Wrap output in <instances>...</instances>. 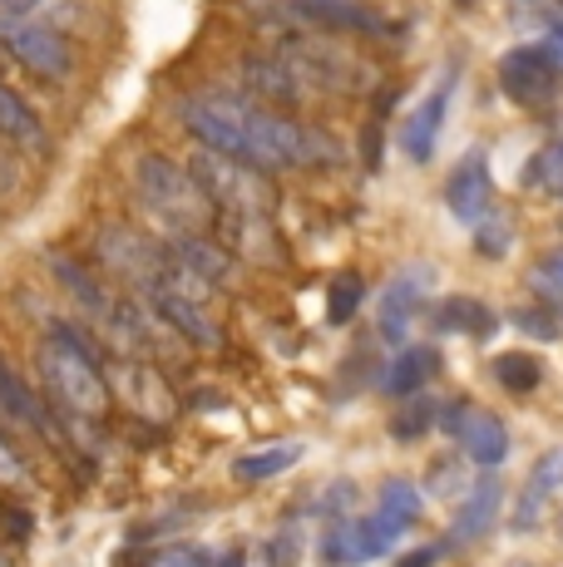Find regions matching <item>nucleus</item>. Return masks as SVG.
<instances>
[{"instance_id":"nucleus-23","label":"nucleus","mask_w":563,"mask_h":567,"mask_svg":"<svg viewBox=\"0 0 563 567\" xmlns=\"http://www.w3.org/2000/svg\"><path fill=\"white\" fill-rule=\"evenodd\" d=\"M420 508H426V498H420V488L410 484V478H386V484H381V504H376V514L391 523L396 533L416 528Z\"/></svg>"},{"instance_id":"nucleus-37","label":"nucleus","mask_w":563,"mask_h":567,"mask_svg":"<svg viewBox=\"0 0 563 567\" xmlns=\"http://www.w3.org/2000/svg\"><path fill=\"white\" fill-rule=\"evenodd\" d=\"M0 70H6V45H0Z\"/></svg>"},{"instance_id":"nucleus-33","label":"nucleus","mask_w":563,"mask_h":567,"mask_svg":"<svg viewBox=\"0 0 563 567\" xmlns=\"http://www.w3.org/2000/svg\"><path fill=\"white\" fill-rule=\"evenodd\" d=\"M351 498H356V488H351V484H337V488H331V498H327L321 508H327L331 518H337V514H351Z\"/></svg>"},{"instance_id":"nucleus-38","label":"nucleus","mask_w":563,"mask_h":567,"mask_svg":"<svg viewBox=\"0 0 563 567\" xmlns=\"http://www.w3.org/2000/svg\"><path fill=\"white\" fill-rule=\"evenodd\" d=\"M509 567H529V563H509Z\"/></svg>"},{"instance_id":"nucleus-5","label":"nucleus","mask_w":563,"mask_h":567,"mask_svg":"<svg viewBox=\"0 0 563 567\" xmlns=\"http://www.w3.org/2000/svg\"><path fill=\"white\" fill-rule=\"evenodd\" d=\"M0 45L16 64H25L40 80H70L74 74V45L50 25H30V20H6L0 25Z\"/></svg>"},{"instance_id":"nucleus-11","label":"nucleus","mask_w":563,"mask_h":567,"mask_svg":"<svg viewBox=\"0 0 563 567\" xmlns=\"http://www.w3.org/2000/svg\"><path fill=\"white\" fill-rule=\"evenodd\" d=\"M446 203H450V213L460 217V223H470V227H480L484 217H490L494 183H490V158H484L480 148L454 163V173L446 183Z\"/></svg>"},{"instance_id":"nucleus-10","label":"nucleus","mask_w":563,"mask_h":567,"mask_svg":"<svg viewBox=\"0 0 563 567\" xmlns=\"http://www.w3.org/2000/svg\"><path fill=\"white\" fill-rule=\"evenodd\" d=\"M430 287H436V271H430L426 261H410V267L396 271L386 297H381V336L386 341H406L410 321H416V311H420V301H426Z\"/></svg>"},{"instance_id":"nucleus-35","label":"nucleus","mask_w":563,"mask_h":567,"mask_svg":"<svg viewBox=\"0 0 563 567\" xmlns=\"http://www.w3.org/2000/svg\"><path fill=\"white\" fill-rule=\"evenodd\" d=\"M35 6H40V0H0V16H6V20H20V16H30Z\"/></svg>"},{"instance_id":"nucleus-14","label":"nucleus","mask_w":563,"mask_h":567,"mask_svg":"<svg viewBox=\"0 0 563 567\" xmlns=\"http://www.w3.org/2000/svg\"><path fill=\"white\" fill-rule=\"evenodd\" d=\"M450 94H454V70H446V80H440L436 90L420 100V109L406 118V128H400V148H406V158L430 163V154H436V138H440V124H446Z\"/></svg>"},{"instance_id":"nucleus-32","label":"nucleus","mask_w":563,"mask_h":567,"mask_svg":"<svg viewBox=\"0 0 563 567\" xmlns=\"http://www.w3.org/2000/svg\"><path fill=\"white\" fill-rule=\"evenodd\" d=\"M149 567H208V553L203 548H168V553H158Z\"/></svg>"},{"instance_id":"nucleus-19","label":"nucleus","mask_w":563,"mask_h":567,"mask_svg":"<svg viewBox=\"0 0 563 567\" xmlns=\"http://www.w3.org/2000/svg\"><path fill=\"white\" fill-rule=\"evenodd\" d=\"M440 370V351H430V346H410V351H400L391 365H386L381 375V390L386 395H416V390H426V380Z\"/></svg>"},{"instance_id":"nucleus-16","label":"nucleus","mask_w":563,"mask_h":567,"mask_svg":"<svg viewBox=\"0 0 563 567\" xmlns=\"http://www.w3.org/2000/svg\"><path fill=\"white\" fill-rule=\"evenodd\" d=\"M243 84H247L253 100H267V104H291L301 94V80H297V70H291L287 54H247Z\"/></svg>"},{"instance_id":"nucleus-1","label":"nucleus","mask_w":563,"mask_h":567,"mask_svg":"<svg viewBox=\"0 0 563 567\" xmlns=\"http://www.w3.org/2000/svg\"><path fill=\"white\" fill-rule=\"evenodd\" d=\"M134 193H139V203L149 207V217L173 227V237L203 233V227L218 217V207L203 193V183L193 178V168H178L173 158H158V154L134 163Z\"/></svg>"},{"instance_id":"nucleus-6","label":"nucleus","mask_w":563,"mask_h":567,"mask_svg":"<svg viewBox=\"0 0 563 567\" xmlns=\"http://www.w3.org/2000/svg\"><path fill=\"white\" fill-rule=\"evenodd\" d=\"M563 84V64L549 45H519L500 60V90L524 109H544Z\"/></svg>"},{"instance_id":"nucleus-34","label":"nucleus","mask_w":563,"mask_h":567,"mask_svg":"<svg viewBox=\"0 0 563 567\" xmlns=\"http://www.w3.org/2000/svg\"><path fill=\"white\" fill-rule=\"evenodd\" d=\"M436 558H440V548H416V553H406L396 567H430Z\"/></svg>"},{"instance_id":"nucleus-31","label":"nucleus","mask_w":563,"mask_h":567,"mask_svg":"<svg viewBox=\"0 0 563 567\" xmlns=\"http://www.w3.org/2000/svg\"><path fill=\"white\" fill-rule=\"evenodd\" d=\"M534 281L549 291V297H563V247H559V252H549L544 261H539Z\"/></svg>"},{"instance_id":"nucleus-26","label":"nucleus","mask_w":563,"mask_h":567,"mask_svg":"<svg viewBox=\"0 0 563 567\" xmlns=\"http://www.w3.org/2000/svg\"><path fill=\"white\" fill-rule=\"evenodd\" d=\"M514 326L524 336H534V341H559V336H563V316L554 311V301H549V307H544V301H539V307H519Z\"/></svg>"},{"instance_id":"nucleus-29","label":"nucleus","mask_w":563,"mask_h":567,"mask_svg":"<svg viewBox=\"0 0 563 567\" xmlns=\"http://www.w3.org/2000/svg\"><path fill=\"white\" fill-rule=\"evenodd\" d=\"M436 420H440V405H436V400H416L410 410H400V414H396L391 434H396V440H420V434H426Z\"/></svg>"},{"instance_id":"nucleus-12","label":"nucleus","mask_w":563,"mask_h":567,"mask_svg":"<svg viewBox=\"0 0 563 567\" xmlns=\"http://www.w3.org/2000/svg\"><path fill=\"white\" fill-rule=\"evenodd\" d=\"M396 538L400 533L381 514L356 518V523H337V528H331V543H327V558L346 563V567H361V563L386 558V553L396 548Z\"/></svg>"},{"instance_id":"nucleus-27","label":"nucleus","mask_w":563,"mask_h":567,"mask_svg":"<svg viewBox=\"0 0 563 567\" xmlns=\"http://www.w3.org/2000/svg\"><path fill=\"white\" fill-rule=\"evenodd\" d=\"M361 297H366V281L361 277H356V271H351V277H337V281H331V297H327V321H351V316H356V307H361Z\"/></svg>"},{"instance_id":"nucleus-13","label":"nucleus","mask_w":563,"mask_h":567,"mask_svg":"<svg viewBox=\"0 0 563 567\" xmlns=\"http://www.w3.org/2000/svg\"><path fill=\"white\" fill-rule=\"evenodd\" d=\"M554 498H563V444H554L544 460L529 468V484L519 488V504H514V528L519 533L539 528Z\"/></svg>"},{"instance_id":"nucleus-20","label":"nucleus","mask_w":563,"mask_h":567,"mask_svg":"<svg viewBox=\"0 0 563 567\" xmlns=\"http://www.w3.org/2000/svg\"><path fill=\"white\" fill-rule=\"evenodd\" d=\"M436 326L440 331H464V336H474V341H484V336H494L500 316L484 307V301H474V297H450V301H440Z\"/></svg>"},{"instance_id":"nucleus-25","label":"nucleus","mask_w":563,"mask_h":567,"mask_svg":"<svg viewBox=\"0 0 563 567\" xmlns=\"http://www.w3.org/2000/svg\"><path fill=\"white\" fill-rule=\"evenodd\" d=\"M524 188L534 193H563V138L544 144L534 158L524 163Z\"/></svg>"},{"instance_id":"nucleus-28","label":"nucleus","mask_w":563,"mask_h":567,"mask_svg":"<svg viewBox=\"0 0 563 567\" xmlns=\"http://www.w3.org/2000/svg\"><path fill=\"white\" fill-rule=\"evenodd\" d=\"M509 243H514V227H509L504 213H490L480 227H474V247H480L484 257H504Z\"/></svg>"},{"instance_id":"nucleus-30","label":"nucleus","mask_w":563,"mask_h":567,"mask_svg":"<svg viewBox=\"0 0 563 567\" xmlns=\"http://www.w3.org/2000/svg\"><path fill=\"white\" fill-rule=\"evenodd\" d=\"M0 484L6 488H25L30 484V468L20 460V450L6 440V430H0Z\"/></svg>"},{"instance_id":"nucleus-39","label":"nucleus","mask_w":563,"mask_h":567,"mask_svg":"<svg viewBox=\"0 0 563 567\" xmlns=\"http://www.w3.org/2000/svg\"><path fill=\"white\" fill-rule=\"evenodd\" d=\"M559 6H563V0H559Z\"/></svg>"},{"instance_id":"nucleus-2","label":"nucleus","mask_w":563,"mask_h":567,"mask_svg":"<svg viewBox=\"0 0 563 567\" xmlns=\"http://www.w3.org/2000/svg\"><path fill=\"white\" fill-rule=\"evenodd\" d=\"M40 370H45V385L55 390L64 410L84 414V420H100L110 410V375L94 365V355L70 331H55L40 346Z\"/></svg>"},{"instance_id":"nucleus-24","label":"nucleus","mask_w":563,"mask_h":567,"mask_svg":"<svg viewBox=\"0 0 563 567\" xmlns=\"http://www.w3.org/2000/svg\"><path fill=\"white\" fill-rule=\"evenodd\" d=\"M301 460V444L297 440H287V444H267V450H253V454H243V460L233 464V474L243 478V484H257V478H277V474H287L291 464Z\"/></svg>"},{"instance_id":"nucleus-17","label":"nucleus","mask_w":563,"mask_h":567,"mask_svg":"<svg viewBox=\"0 0 563 567\" xmlns=\"http://www.w3.org/2000/svg\"><path fill=\"white\" fill-rule=\"evenodd\" d=\"M173 261H183V267H188L193 277H203L208 287H227V281H233V252H223V247L208 243L203 233L173 237Z\"/></svg>"},{"instance_id":"nucleus-21","label":"nucleus","mask_w":563,"mask_h":567,"mask_svg":"<svg viewBox=\"0 0 563 567\" xmlns=\"http://www.w3.org/2000/svg\"><path fill=\"white\" fill-rule=\"evenodd\" d=\"M0 414L6 420H20V424H30V430H40L45 434L50 430V420H45V410L35 405V395L25 390V380L16 375L6 361H0Z\"/></svg>"},{"instance_id":"nucleus-36","label":"nucleus","mask_w":563,"mask_h":567,"mask_svg":"<svg viewBox=\"0 0 563 567\" xmlns=\"http://www.w3.org/2000/svg\"><path fill=\"white\" fill-rule=\"evenodd\" d=\"M549 50H554V60L563 64V20H554V30H549Z\"/></svg>"},{"instance_id":"nucleus-7","label":"nucleus","mask_w":563,"mask_h":567,"mask_svg":"<svg viewBox=\"0 0 563 567\" xmlns=\"http://www.w3.org/2000/svg\"><path fill=\"white\" fill-rule=\"evenodd\" d=\"M291 70H297L301 90L311 84H321V90H366V80H371V70H366V60H356V54H341L337 45H317V40H297V45L287 50Z\"/></svg>"},{"instance_id":"nucleus-4","label":"nucleus","mask_w":563,"mask_h":567,"mask_svg":"<svg viewBox=\"0 0 563 567\" xmlns=\"http://www.w3.org/2000/svg\"><path fill=\"white\" fill-rule=\"evenodd\" d=\"M94 252H100L104 271H114L119 281H129V287L139 291V301L154 297V291L164 287L168 267H173V252H164L158 243H149L144 233H134V227H104V233L94 237Z\"/></svg>"},{"instance_id":"nucleus-18","label":"nucleus","mask_w":563,"mask_h":567,"mask_svg":"<svg viewBox=\"0 0 563 567\" xmlns=\"http://www.w3.org/2000/svg\"><path fill=\"white\" fill-rule=\"evenodd\" d=\"M0 134L10 138V144H20V148H30V154H45L50 148V134H45V124L35 118V109H30L25 100H20L10 84H0Z\"/></svg>"},{"instance_id":"nucleus-15","label":"nucleus","mask_w":563,"mask_h":567,"mask_svg":"<svg viewBox=\"0 0 563 567\" xmlns=\"http://www.w3.org/2000/svg\"><path fill=\"white\" fill-rule=\"evenodd\" d=\"M500 504H504V484L494 474H484L480 484L464 494L460 514H454V523H450V548H464V543L484 538V533L494 528V518H500Z\"/></svg>"},{"instance_id":"nucleus-22","label":"nucleus","mask_w":563,"mask_h":567,"mask_svg":"<svg viewBox=\"0 0 563 567\" xmlns=\"http://www.w3.org/2000/svg\"><path fill=\"white\" fill-rule=\"evenodd\" d=\"M490 375L500 380L509 395H534V390L544 385V361L529 351H504V355H494Z\"/></svg>"},{"instance_id":"nucleus-9","label":"nucleus","mask_w":563,"mask_h":567,"mask_svg":"<svg viewBox=\"0 0 563 567\" xmlns=\"http://www.w3.org/2000/svg\"><path fill=\"white\" fill-rule=\"evenodd\" d=\"M110 390L119 400H124L134 414H144V420H173V410H178V400H173V390H168V380L158 375L149 361H114L110 370Z\"/></svg>"},{"instance_id":"nucleus-3","label":"nucleus","mask_w":563,"mask_h":567,"mask_svg":"<svg viewBox=\"0 0 563 567\" xmlns=\"http://www.w3.org/2000/svg\"><path fill=\"white\" fill-rule=\"evenodd\" d=\"M178 118L203 148L227 154L237 163H253V134H247L253 104L247 100H233V94H193V100H183Z\"/></svg>"},{"instance_id":"nucleus-8","label":"nucleus","mask_w":563,"mask_h":567,"mask_svg":"<svg viewBox=\"0 0 563 567\" xmlns=\"http://www.w3.org/2000/svg\"><path fill=\"white\" fill-rule=\"evenodd\" d=\"M440 424L464 444V454H470L480 468H494V464L509 460V430H504L500 414L474 410V405H446L440 410Z\"/></svg>"}]
</instances>
